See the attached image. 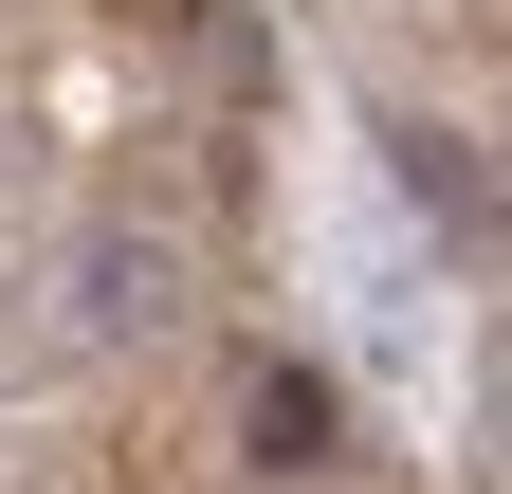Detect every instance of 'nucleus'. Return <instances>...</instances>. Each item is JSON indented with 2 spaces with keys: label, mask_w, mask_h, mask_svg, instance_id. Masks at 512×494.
Instances as JSON below:
<instances>
[{
  "label": "nucleus",
  "mask_w": 512,
  "mask_h": 494,
  "mask_svg": "<svg viewBox=\"0 0 512 494\" xmlns=\"http://www.w3.org/2000/svg\"><path fill=\"white\" fill-rule=\"evenodd\" d=\"M384 165H403V202H421L439 238H476V220H494V165H476L458 129H384Z\"/></svg>",
  "instance_id": "7ed1b4c3"
},
{
  "label": "nucleus",
  "mask_w": 512,
  "mask_h": 494,
  "mask_svg": "<svg viewBox=\"0 0 512 494\" xmlns=\"http://www.w3.org/2000/svg\"><path fill=\"white\" fill-rule=\"evenodd\" d=\"M238 458H256V476H330V458H348V385L275 348V366L238 385Z\"/></svg>",
  "instance_id": "f257e3e1"
},
{
  "label": "nucleus",
  "mask_w": 512,
  "mask_h": 494,
  "mask_svg": "<svg viewBox=\"0 0 512 494\" xmlns=\"http://www.w3.org/2000/svg\"><path fill=\"white\" fill-rule=\"evenodd\" d=\"M165 312H183V257L128 238V220H92V238H74V330H92V348H147Z\"/></svg>",
  "instance_id": "f03ea898"
}]
</instances>
